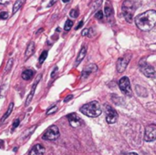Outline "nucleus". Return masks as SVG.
<instances>
[{"mask_svg": "<svg viewBox=\"0 0 156 155\" xmlns=\"http://www.w3.org/2000/svg\"><path fill=\"white\" fill-rule=\"evenodd\" d=\"M44 153H45V148L43 147V145L37 144L30 150L28 155H43Z\"/></svg>", "mask_w": 156, "mask_h": 155, "instance_id": "nucleus-11", "label": "nucleus"}, {"mask_svg": "<svg viewBox=\"0 0 156 155\" xmlns=\"http://www.w3.org/2000/svg\"><path fill=\"white\" fill-rule=\"evenodd\" d=\"M47 57H48V52L47 51H43L42 54L39 57V60H38L39 61V64H42L45 61V59H47Z\"/></svg>", "mask_w": 156, "mask_h": 155, "instance_id": "nucleus-21", "label": "nucleus"}, {"mask_svg": "<svg viewBox=\"0 0 156 155\" xmlns=\"http://www.w3.org/2000/svg\"><path fill=\"white\" fill-rule=\"evenodd\" d=\"M95 17H96L97 19H102V18H103V12L98 11V12L95 14Z\"/></svg>", "mask_w": 156, "mask_h": 155, "instance_id": "nucleus-25", "label": "nucleus"}, {"mask_svg": "<svg viewBox=\"0 0 156 155\" xmlns=\"http://www.w3.org/2000/svg\"><path fill=\"white\" fill-rule=\"evenodd\" d=\"M141 71L148 78H154L155 77V70L154 68L149 64H147L145 61H143L140 63Z\"/></svg>", "mask_w": 156, "mask_h": 155, "instance_id": "nucleus-6", "label": "nucleus"}, {"mask_svg": "<svg viewBox=\"0 0 156 155\" xmlns=\"http://www.w3.org/2000/svg\"><path fill=\"white\" fill-rule=\"evenodd\" d=\"M106 113H107V116H106V121L108 123L110 124H112V123H115L118 120V113L117 111L111 106L109 105H106Z\"/></svg>", "mask_w": 156, "mask_h": 155, "instance_id": "nucleus-7", "label": "nucleus"}, {"mask_svg": "<svg viewBox=\"0 0 156 155\" xmlns=\"http://www.w3.org/2000/svg\"><path fill=\"white\" fill-rule=\"evenodd\" d=\"M156 137V126L154 124H151L146 127L144 140L146 142H154Z\"/></svg>", "mask_w": 156, "mask_h": 155, "instance_id": "nucleus-9", "label": "nucleus"}, {"mask_svg": "<svg viewBox=\"0 0 156 155\" xmlns=\"http://www.w3.org/2000/svg\"><path fill=\"white\" fill-rule=\"evenodd\" d=\"M13 108H14V104L13 103H10L9 104V106H8V109H7V111H6V112L5 113V115L2 117V119H1V121L2 122H4L10 114H11V112H12V111H13Z\"/></svg>", "mask_w": 156, "mask_h": 155, "instance_id": "nucleus-19", "label": "nucleus"}, {"mask_svg": "<svg viewBox=\"0 0 156 155\" xmlns=\"http://www.w3.org/2000/svg\"><path fill=\"white\" fill-rule=\"evenodd\" d=\"M119 87H120L121 90L122 91V93H124L127 96H132L133 90L131 88V82H130L129 78L122 77L119 81Z\"/></svg>", "mask_w": 156, "mask_h": 155, "instance_id": "nucleus-5", "label": "nucleus"}, {"mask_svg": "<svg viewBox=\"0 0 156 155\" xmlns=\"http://www.w3.org/2000/svg\"><path fill=\"white\" fill-rule=\"evenodd\" d=\"M68 120L72 127H79L81 123V120L76 113H70L68 115Z\"/></svg>", "mask_w": 156, "mask_h": 155, "instance_id": "nucleus-10", "label": "nucleus"}, {"mask_svg": "<svg viewBox=\"0 0 156 155\" xmlns=\"http://www.w3.org/2000/svg\"><path fill=\"white\" fill-rule=\"evenodd\" d=\"M86 53H87L86 48H85V47H82L81 49H80V53H79V55H78V58H77V59H76V62H75V66H76V67L79 66V64H80V63L82 61V59L85 58Z\"/></svg>", "mask_w": 156, "mask_h": 155, "instance_id": "nucleus-13", "label": "nucleus"}, {"mask_svg": "<svg viewBox=\"0 0 156 155\" xmlns=\"http://www.w3.org/2000/svg\"><path fill=\"white\" fill-rule=\"evenodd\" d=\"M80 111L88 117L95 118L101 114V108L100 103L94 100V101H91L90 103L83 105L80 108Z\"/></svg>", "mask_w": 156, "mask_h": 155, "instance_id": "nucleus-2", "label": "nucleus"}, {"mask_svg": "<svg viewBox=\"0 0 156 155\" xmlns=\"http://www.w3.org/2000/svg\"><path fill=\"white\" fill-rule=\"evenodd\" d=\"M72 98H73V96H72V95H69V97H68V98H66V99H65V101H68V100H71Z\"/></svg>", "mask_w": 156, "mask_h": 155, "instance_id": "nucleus-32", "label": "nucleus"}, {"mask_svg": "<svg viewBox=\"0 0 156 155\" xmlns=\"http://www.w3.org/2000/svg\"><path fill=\"white\" fill-rule=\"evenodd\" d=\"M55 110H57V107H54V108H51V109L49 110V111H48V112H47V114H48V115H49V114H51V113H52L53 111H55Z\"/></svg>", "mask_w": 156, "mask_h": 155, "instance_id": "nucleus-29", "label": "nucleus"}, {"mask_svg": "<svg viewBox=\"0 0 156 155\" xmlns=\"http://www.w3.org/2000/svg\"><path fill=\"white\" fill-rule=\"evenodd\" d=\"M97 69H98V67H97L95 64H90V65L87 66V67L84 69V70L82 71V78L88 77L90 73L97 71Z\"/></svg>", "mask_w": 156, "mask_h": 155, "instance_id": "nucleus-12", "label": "nucleus"}, {"mask_svg": "<svg viewBox=\"0 0 156 155\" xmlns=\"http://www.w3.org/2000/svg\"><path fill=\"white\" fill-rule=\"evenodd\" d=\"M8 2H9V0H0V4H2V5H5Z\"/></svg>", "mask_w": 156, "mask_h": 155, "instance_id": "nucleus-31", "label": "nucleus"}, {"mask_svg": "<svg viewBox=\"0 0 156 155\" xmlns=\"http://www.w3.org/2000/svg\"><path fill=\"white\" fill-rule=\"evenodd\" d=\"M8 17V13L7 12H1L0 13V19H6Z\"/></svg>", "mask_w": 156, "mask_h": 155, "instance_id": "nucleus-26", "label": "nucleus"}, {"mask_svg": "<svg viewBox=\"0 0 156 155\" xmlns=\"http://www.w3.org/2000/svg\"><path fill=\"white\" fill-rule=\"evenodd\" d=\"M122 14L127 22L132 23L133 21V15L136 10L135 3L132 0H126L122 4Z\"/></svg>", "mask_w": 156, "mask_h": 155, "instance_id": "nucleus-3", "label": "nucleus"}, {"mask_svg": "<svg viewBox=\"0 0 156 155\" xmlns=\"http://www.w3.org/2000/svg\"><path fill=\"white\" fill-rule=\"evenodd\" d=\"M59 137V131L58 128L55 125L50 126L47 129V131L42 135V139L46 141H55Z\"/></svg>", "mask_w": 156, "mask_h": 155, "instance_id": "nucleus-4", "label": "nucleus"}, {"mask_svg": "<svg viewBox=\"0 0 156 155\" xmlns=\"http://www.w3.org/2000/svg\"><path fill=\"white\" fill-rule=\"evenodd\" d=\"M70 0H62V2H64V3H68V2H69Z\"/></svg>", "mask_w": 156, "mask_h": 155, "instance_id": "nucleus-36", "label": "nucleus"}, {"mask_svg": "<svg viewBox=\"0 0 156 155\" xmlns=\"http://www.w3.org/2000/svg\"><path fill=\"white\" fill-rule=\"evenodd\" d=\"M3 145H4V143L0 140V148H1V147H3Z\"/></svg>", "mask_w": 156, "mask_h": 155, "instance_id": "nucleus-34", "label": "nucleus"}, {"mask_svg": "<svg viewBox=\"0 0 156 155\" xmlns=\"http://www.w3.org/2000/svg\"><path fill=\"white\" fill-rule=\"evenodd\" d=\"M40 79V76L37 79V80H36V82H35V84H34V86H33V88H32V90H31V92L28 94V96H27V100H26V105L27 106H28L29 104H30V102H31V100H32V99H33V96H34V93H35V90H36V87H37V81H38V79Z\"/></svg>", "mask_w": 156, "mask_h": 155, "instance_id": "nucleus-15", "label": "nucleus"}, {"mask_svg": "<svg viewBox=\"0 0 156 155\" xmlns=\"http://www.w3.org/2000/svg\"><path fill=\"white\" fill-rule=\"evenodd\" d=\"M12 64H13V58H10L9 60H8V62H7V64H6V67H5V72L6 73L10 69H11V67H12Z\"/></svg>", "mask_w": 156, "mask_h": 155, "instance_id": "nucleus-24", "label": "nucleus"}, {"mask_svg": "<svg viewBox=\"0 0 156 155\" xmlns=\"http://www.w3.org/2000/svg\"><path fill=\"white\" fill-rule=\"evenodd\" d=\"M130 59H131V55H125L124 57L119 58L118 61H117V64H116L117 71L120 72V73L123 72L126 69V68H127V66H128V64L130 62Z\"/></svg>", "mask_w": 156, "mask_h": 155, "instance_id": "nucleus-8", "label": "nucleus"}, {"mask_svg": "<svg viewBox=\"0 0 156 155\" xmlns=\"http://www.w3.org/2000/svg\"><path fill=\"white\" fill-rule=\"evenodd\" d=\"M128 155H138L137 153H129Z\"/></svg>", "mask_w": 156, "mask_h": 155, "instance_id": "nucleus-35", "label": "nucleus"}, {"mask_svg": "<svg viewBox=\"0 0 156 155\" xmlns=\"http://www.w3.org/2000/svg\"><path fill=\"white\" fill-rule=\"evenodd\" d=\"M35 74V71L32 70V69H27L25 71H23L22 73V79H25V80H29L32 79V77L34 76Z\"/></svg>", "mask_w": 156, "mask_h": 155, "instance_id": "nucleus-16", "label": "nucleus"}, {"mask_svg": "<svg viewBox=\"0 0 156 155\" xmlns=\"http://www.w3.org/2000/svg\"><path fill=\"white\" fill-rule=\"evenodd\" d=\"M156 22V12L154 10H148L135 17V24L139 29L143 31L151 30Z\"/></svg>", "mask_w": 156, "mask_h": 155, "instance_id": "nucleus-1", "label": "nucleus"}, {"mask_svg": "<svg viewBox=\"0 0 156 155\" xmlns=\"http://www.w3.org/2000/svg\"><path fill=\"white\" fill-rule=\"evenodd\" d=\"M72 26H73V22H72L71 20L68 19V20L66 21V23H65L64 29H65L66 31H69V30H70V28L72 27Z\"/></svg>", "mask_w": 156, "mask_h": 155, "instance_id": "nucleus-20", "label": "nucleus"}, {"mask_svg": "<svg viewBox=\"0 0 156 155\" xmlns=\"http://www.w3.org/2000/svg\"><path fill=\"white\" fill-rule=\"evenodd\" d=\"M25 1L26 0H17V1L15 2V4L13 5V14H16L20 9V7L23 5V4L25 3Z\"/></svg>", "mask_w": 156, "mask_h": 155, "instance_id": "nucleus-18", "label": "nucleus"}, {"mask_svg": "<svg viewBox=\"0 0 156 155\" xmlns=\"http://www.w3.org/2000/svg\"><path fill=\"white\" fill-rule=\"evenodd\" d=\"M56 1H57V0H51V1H50V3H49V5H49V6H51V5H53V4H54V3H55V2H56Z\"/></svg>", "mask_w": 156, "mask_h": 155, "instance_id": "nucleus-33", "label": "nucleus"}, {"mask_svg": "<svg viewBox=\"0 0 156 155\" xmlns=\"http://www.w3.org/2000/svg\"><path fill=\"white\" fill-rule=\"evenodd\" d=\"M18 124H19V120H17V119H16L15 121H14V122H13V126H12V131H14L17 126H18Z\"/></svg>", "mask_w": 156, "mask_h": 155, "instance_id": "nucleus-27", "label": "nucleus"}, {"mask_svg": "<svg viewBox=\"0 0 156 155\" xmlns=\"http://www.w3.org/2000/svg\"><path fill=\"white\" fill-rule=\"evenodd\" d=\"M105 16L108 20H112L113 18V9L110 5L105 6Z\"/></svg>", "mask_w": 156, "mask_h": 155, "instance_id": "nucleus-17", "label": "nucleus"}, {"mask_svg": "<svg viewBox=\"0 0 156 155\" xmlns=\"http://www.w3.org/2000/svg\"><path fill=\"white\" fill-rule=\"evenodd\" d=\"M83 23H84V22H83V20H81V21H80V22L79 23L78 26L76 27V29H80V27H81V26H83Z\"/></svg>", "mask_w": 156, "mask_h": 155, "instance_id": "nucleus-30", "label": "nucleus"}, {"mask_svg": "<svg viewBox=\"0 0 156 155\" xmlns=\"http://www.w3.org/2000/svg\"><path fill=\"white\" fill-rule=\"evenodd\" d=\"M89 34H90V29H84L82 32H81V35L82 36H89Z\"/></svg>", "mask_w": 156, "mask_h": 155, "instance_id": "nucleus-28", "label": "nucleus"}, {"mask_svg": "<svg viewBox=\"0 0 156 155\" xmlns=\"http://www.w3.org/2000/svg\"><path fill=\"white\" fill-rule=\"evenodd\" d=\"M69 16H70L72 18H76V17H78V16H79V12H78V10H77V9H72V10L69 12Z\"/></svg>", "mask_w": 156, "mask_h": 155, "instance_id": "nucleus-23", "label": "nucleus"}, {"mask_svg": "<svg viewBox=\"0 0 156 155\" xmlns=\"http://www.w3.org/2000/svg\"><path fill=\"white\" fill-rule=\"evenodd\" d=\"M35 51V43L32 41L28 44L27 48V50H26V53H25V58H29Z\"/></svg>", "mask_w": 156, "mask_h": 155, "instance_id": "nucleus-14", "label": "nucleus"}, {"mask_svg": "<svg viewBox=\"0 0 156 155\" xmlns=\"http://www.w3.org/2000/svg\"><path fill=\"white\" fill-rule=\"evenodd\" d=\"M101 3H102V0H97V1H95L93 4H92V10H96L98 7H100L101 6Z\"/></svg>", "mask_w": 156, "mask_h": 155, "instance_id": "nucleus-22", "label": "nucleus"}]
</instances>
